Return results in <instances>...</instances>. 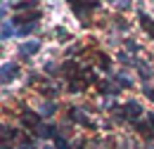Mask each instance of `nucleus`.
I'll return each mask as SVG.
<instances>
[{"mask_svg":"<svg viewBox=\"0 0 154 149\" xmlns=\"http://www.w3.org/2000/svg\"><path fill=\"white\" fill-rule=\"evenodd\" d=\"M55 144H57V149H69V144H66V140H64V137H55Z\"/></svg>","mask_w":154,"mask_h":149,"instance_id":"nucleus-13","label":"nucleus"},{"mask_svg":"<svg viewBox=\"0 0 154 149\" xmlns=\"http://www.w3.org/2000/svg\"><path fill=\"white\" fill-rule=\"evenodd\" d=\"M36 137H40V140H55L57 137V128L55 126H40L36 130Z\"/></svg>","mask_w":154,"mask_h":149,"instance_id":"nucleus-6","label":"nucleus"},{"mask_svg":"<svg viewBox=\"0 0 154 149\" xmlns=\"http://www.w3.org/2000/svg\"><path fill=\"white\" fill-rule=\"evenodd\" d=\"M14 33H17V31H14V24H12V21H2V40L12 38Z\"/></svg>","mask_w":154,"mask_h":149,"instance_id":"nucleus-9","label":"nucleus"},{"mask_svg":"<svg viewBox=\"0 0 154 149\" xmlns=\"http://www.w3.org/2000/svg\"><path fill=\"white\" fill-rule=\"evenodd\" d=\"M19 149H36V144H33V142H31V140H26V142H24V144H21Z\"/></svg>","mask_w":154,"mask_h":149,"instance_id":"nucleus-15","label":"nucleus"},{"mask_svg":"<svg viewBox=\"0 0 154 149\" xmlns=\"http://www.w3.org/2000/svg\"><path fill=\"white\" fill-rule=\"evenodd\" d=\"M114 81L119 83V85H123V88H131V78H128L126 74H116V76H114Z\"/></svg>","mask_w":154,"mask_h":149,"instance_id":"nucleus-12","label":"nucleus"},{"mask_svg":"<svg viewBox=\"0 0 154 149\" xmlns=\"http://www.w3.org/2000/svg\"><path fill=\"white\" fill-rule=\"evenodd\" d=\"M38 50H40V43H38V40H26V43L19 47V52H21L24 57H33Z\"/></svg>","mask_w":154,"mask_h":149,"instance_id":"nucleus-5","label":"nucleus"},{"mask_svg":"<svg viewBox=\"0 0 154 149\" xmlns=\"http://www.w3.org/2000/svg\"><path fill=\"white\" fill-rule=\"evenodd\" d=\"M55 111H57V104L55 102H45L43 109H40V116H52Z\"/></svg>","mask_w":154,"mask_h":149,"instance_id":"nucleus-10","label":"nucleus"},{"mask_svg":"<svg viewBox=\"0 0 154 149\" xmlns=\"http://www.w3.org/2000/svg\"><path fill=\"white\" fill-rule=\"evenodd\" d=\"M142 116V107H140V102H135V99H131V102H126L123 107H121V118L123 121H137Z\"/></svg>","mask_w":154,"mask_h":149,"instance_id":"nucleus-1","label":"nucleus"},{"mask_svg":"<svg viewBox=\"0 0 154 149\" xmlns=\"http://www.w3.org/2000/svg\"><path fill=\"white\" fill-rule=\"evenodd\" d=\"M0 149H12V147H10V144H7V142H2V147H0Z\"/></svg>","mask_w":154,"mask_h":149,"instance_id":"nucleus-17","label":"nucleus"},{"mask_svg":"<svg viewBox=\"0 0 154 149\" xmlns=\"http://www.w3.org/2000/svg\"><path fill=\"white\" fill-rule=\"evenodd\" d=\"M36 29H38V24H36V21H33V24H24L19 31H17V36H29V33H33Z\"/></svg>","mask_w":154,"mask_h":149,"instance_id":"nucleus-11","label":"nucleus"},{"mask_svg":"<svg viewBox=\"0 0 154 149\" xmlns=\"http://www.w3.org/2000/svg\"><path fill=\"white\" fill-rule=\"evenodd\" d=\"M83 88H85V81L78 78V76H71V81H69V90H71V93H81Z\"/></svg>","mask_w":154,"mask_h":149,"instance_id":"nucleus-8","label":"nucleus"},{"mask_svg":"<svg viewBox=\"0 0 154 149\" xmlns=\"http://www.w3.org/2000/svg\"><path fill=\"white\" fill-rule=\"evenodd\" d=\"M137 14H140V24L145 26V31L154 38V19L149 17V14H145V12H137Z\"/></svg>","mask_w":154,"mask_h":149,"instance_id":"nucleus-7","label":"nucleus"},{"mask_svg":"<svg viewBox=\"0 0 154 149\" xmlns=\"http://www.w3.org/2000/svg\"><path fill=\"white\" fill-rule=\"evenodd\" d=\"M57 38H59V40H66L69 33H64V29H57Z\"/></svg>","mask_w":154,"mask_h":149,"instance_id":"nucleus-16","label":"nucleus"},{"mask_svg":"<svg viewBox=\"0 0 154 149\" xmlns=\"http://www.w3.org/2000/svg\"><path fill=\"white\" fill-rule=\"evenodd\" d=\"M69 116H71V121H76V123H81V126H90V128H93V121L88 118V114L83 111V107H71Z\"/></svg>","mask_w":154,"mask_h":149,"instance_id":"nucleus-4","label":"nucleus"},{"mask_svg":"<svg viewBox=\"0 0 154 149\" xmlns=\"http://www.w3.org/2000/svg\"><path fill=\"white\" fill-rule=\"evenodd\" d=\"M21 123L26 126V128H31V130H38L40 126V114H33V111H24L21 114Z\"/></svg>","mask_w":154,"mask_h":149,"instance_id":"nucleus-3","label":"nucleus"},{"mask_svg":"<svg viewBox=\"0 0 154 149\" xmlns=\"http://www.w3.org/2000/svg\"><path fill=\"white\" fill-rule=\"evenodd\" d=\"M7 137H14V130H10L7 126H2V142H7Z\"/></svg>","mask_w":154,"mask_h":149,"instance_id":"nucleus-14","label":"nucleus"},{"mask_svg":"<svg viewBox=\"0 0 154 149\" xmlns=\"http://www.w3.org/2000/svg\"><path fill=\"white\" fill-rule=\"evenodd\" d=\"M14 78H17V64H12V62L2 64V74H0V83H2V85H7V83H12Z\"/></svg>","mask_w":154,"mask_h":149,"instance_id":"nucleus-2","label":"nucleus"}]
</instances>
